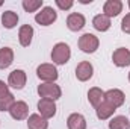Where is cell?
I'll list each match as a JSON object with an SVG mask.
<instances>
[{"label":"cell","instance_id":"24","mask_svg":"<svg viewBox=\"0 0 130 129\" xmlns=\"http://www.w3.org/2000/svg\"><path fill=\"white\" fill-rule=\"evenodd\" d=\"M42 6V0H23V8L26 12H36Z\"/></svg>","mask_w":130,"mask_h":129},{"label":"cell","instance_id":"20","mask_svg":"<svg viewBox=\"0 0 130 129\" xmlns=\"http://www.w3.org/2000/svg\"><path fill=\"white\" fill-rule=\"evenodd\" d=\"M88 100H89V103H91L94 108H97V106L101 105V102L104 100V91H101L97 87L91 88V90L88 91Z\"/></svg>","mask_w":130,"mask_h":129},{"label":"cell","instance_id":"30","mask_svg":"<svg viewBox=\"0 0 130 129\" xmlns=\"http://www.w3.org/2000/svg\"><path fill=\"white\" fill-rule=\"evenodd\" d=\"M2 3H3V2H0V6H2Z\"/></svg>","mask_w":130,"mask_h":129},{"label":"cell","instance_id":"17","mask_svg":"<svg viewBox=\"0 0 130 129\" xmlns=\"http://www.w3.org/2000/svg\"><path fill=\"white\" fill-rule=\"evenodd\" d=\"M117 109L112 106V105H109L106 100H103L101 102V105L95 108V112H97V117L100 120H107V119H110L112 115H113V112H115Z\"/></svg>","mask_w":130,"mask_h":129},{"label":"cell","instance_id":"8","mask_svg":"<svg viewBox=\"0 0 130 129\" xmlns=\"http://www.w3.org/2000/svg\"><path fill=\"white\" fill-rule=\"evenodd\" d=\"M38 111H39V115L44 117L45 120L55 117V114H56V105H55V100H50V99H41V100L38 102Z\"/></svg>","mask_w":130,"mask_h":129},{"label":"cell","instance_id":"11","mask_svg":"<svg viewBox=\"0 0 130 129\" xmlns=\"http://www.w3.org/2000/svg\"><path fill=\"white\" fill-rule=\"evenodd\" d=\"M26 81H27V76L23 70H14L12 73H9L8 84L15 90H23L26 85Z\"/></svg>","mask_w":130,"mask_h":129},{"label":"cell","instance_id":"15","mask_svg":"<svg viewBox=\"0 0 130 129\" xmlns=\"http://www.w3.org/2000/svg\"><path fill=\"white\" fill-rule=\"evenodd\" d=\"M67 126H68V129H86V120L82 114L74 112L68 117Z\"/></svg>","mask_w":130,"mask_h":129},{"label":"cell","instance_id":"18","mask_svg":"<svg viewBox=\"0 0 130 129\" xmlns=\"http://www.w3.org/2000/svg\"><path fill=\"white\" fill-rule=\"evenodd\" d=\"M27 128L29 129H47L48 128V122L41 117L39 114H30L27 119Z\"/></svg>","mask_w":130,"mask_h":129},{"label":"cell","instance_id":"29","mask_svg":"<svg viewBox=\"0 0 130 129\" xmlns=\"http://www.w3.org/2000/svg\"><path fill=\"white\" fill-rule=\"evenodd\" d=\"M129 81H130V73H129Z\"/></svg>","mask_w":130,"mask_h":129},{"label":"cell","instance_id":"28","mask_svg":"<svg viewBox=\"0 0 130 129\" xmlns=\"http://www.w3.org/2000/svg\"><path fill=\"white\" fill-rule=\"evenodd\" d=\"M129 8H130V0H129Z\"/></svg>","mask_w":130,"mask_h":129},{"label":"cell","instance_id":"12","mask_svg":"<svg viewBox=\"0 0 130 129\" xmlns=\"http://www.w3.org/2000/svg\"><path fill=\"white\" fill-rule=\"evenodd\" d=\"M112 61L117 67H127L130 65V50L126 47H120L112 53Z\"/></svg>","mask_w":130,"mask_h":129},{"label":"cell","instance_id":"9","mask_svg":"<svg viewBox=\"0 0 130 129\" xmlns=\"http://www.w3.org/2000/svg\"><path fill=\"white\" fill-rule=\"evenodd\" d=\"M104 100L117 109V108H120V106L124 103L126 96H124V93H123L121 90H118V88H112V90H109V91L104 93Z\"/></svg>","mask_w":130,"mask_h":129},{"label":"cell","instance_id":"3","mask_svg":"<svg viewBox=\"0 0 130 129\" xmlns=\"http://www.w3.org/2000/svg\"><path fill=\"white\" fill-rule=\"evenodd\" d=\"M100 46V41L92 33H83L79 38V49L85 53H94Z\"/></svg>","mask_w":130,"mask_h":129},{"label":"cell","instance_id":"4","mask_svg":"<svg viewBox=\"0 0 130 129\" xmlns=\"http://www.w3.org/2000/svg\"><path fill=\"white\" fill-rule=\"evenodd\" d=\"M36 76L45 82H55L58 79V70L53 64H41L36 68Z\"/></svg>","mask_w":130,"mask_h":129},{"label":"cell","instance_id":"2","mask_svg":"<svg viewBox=\"0 0 130 129\" xmlns=\"http://www.w3.org/2000/svg\"><path fill=\"white\" fill-rule=\"evenodd\" d=\"M38 94L41 99H50V100H56L62 96L61 87L56 85L55 82H45L38 85Z\"/></svg>","mask_w":130,"mask_h":129},{"label":"cell","instance_id":"13","mask_svg":"<svg viewBox=\"0 0 130 129\" xmlns=\"http://www.w3.org/2000/svg\"><path fill=\"white\" fill-rule=\"evenodd\" d=\"M85 23H86V20H85V17H83L82 14L73 12V14H70V15L67 17V26H68V29L73 31V32H77V31L83 29Z\"/></svg>","mask_w":130,"mask_h":129},{"label":"cell","instance_id":"14","mask_svg":"<svg viewBox=\"0 0 130 129\" xmlns=\"http://www.w3.org/2000/svg\"><path fill=\"white\" fill-rule=\"evenodd\" d=\"M121 11H123V2H120V0H107L103 6V12L109 18L120 15Z\"/></svg>","mask_w":130,"mask_h":129},{"label":"cell","instance_id":"23","mask_svg":"<svg viewBox=\"0 0 130 129\" xmlns=\"http://www.w3.org/2000/svg\"><path fill=\"white\" fill-rule=\"evenodd\" d=\"M109 129H130V123L127 120V117L117 115L109 122Z\"/></svg>","mask_w":130,"mask_h":129},{"label":"cell","instance_id":"6","mask_svg":"<svg viewBox=\"0 0 130 129\" xmlns=\"http://www.w3.org/2000/svg\"><path fill=\"white\" fill-rule=\"evenodd\" d=\"M14 102L15 99L12 96V93L9 91L8 85L3 81H0V111H9Z\"/></svg>","mask_w":130,"mask_h":129},{"label":"cell","instance_id":"16","mask_svg":"<svg viewBox=\"0 0 130 129\" xmlns=\"http://www.w3.org/2000/svg\"><path fill=\"white\" fill-rule=\"evenodd\" d=\"M32 36H33V28L29 24H24L20 28L18 31V40H20V44L23 47H27L30 43H32Z\"/></svg>","mask_w":130,"mask_h":129},{"label":"cell","instance_id":"25","mask_svg":"<svg viewBox=\"0 0 130 129\" xmlns=\"http://www.w3.org/2000/svg\"><path fill=\"white\" fill-rule=\"evenodd\" d=\"M121 31L126 33H130V12L123 18V21H121Z\"/></svg>","mask_w":130,"mask_h":129},{"label":"cell","instance_id":"7","mask_svg":"<svg viewBox=\"0 0 130 129\" xmlns=\"http://www.w3.org/2000/svg\"><path fill=\"white\" fill-rule=\"evenodd\" d=\"M9 114H11V117L14 120H24L29 115V106L23 100H15L14 105L9 109Z\"/></svg>","mask_w":130,"mask_h":129},{"label":"cell","instance_id":"5","mask_svg":"<svg viewBox=\"0 0 130 129\" xmlns=\"http://www.w3.org/2000/svg\"><path fill=\"white\" fill-rule=\"evenodd\" d=\"M56 18H58V14H56V11H55L53 8H50V6L42 8L41 12H38V14L35 15V21H36L38 24H41V26H50L53 21H56Z\"/></svg>","mask_w":130,"mask_h":129},{"label":"cell","instance_id":"21","mask_svg":"<svg viewBox=\"0 0 130 129\" xmlns=\"http://www.w3.org/2000/svg\"><path fill=\"white\" fill-rule=\"evenodd\" d=\"M18 23V15L14 12V11H5L2 14V24L6 28V29H12L15 28Z\"/></svg>","mask_w":130,"mask_h":129},{"label":"cell","instance_id":"19","mask_svg":"<svg viewBox=\"0 0 130 129\" xmlns=\"http://www.w3.org/2000/svg\"><path fill=\"white\" fill-rule=\"evenodd\" d=\"M14 62V50L11 47L0 49V68L5 70Z\"/></svg>","mask_w":130,"mask_h":129},{"label":"cell","instance_id":"1","mask_svg":"<svg viewBox=\"0 0 130 129\" xmlns=\"http://www.w3.org/2000/svg\"><path fill=\"white\" fill-rule=\"evenodd\" d=\"M70 56H71V50H70V46L65 43H58L52 50V61L58 65L67 64Z\"/></svg>","mask_w":130,"mask_h":129},{"label":"cell","instance_id":"26","mask_svg":"<svg viewBox=\"0 0 130 129\" xmlns=\"http://www.w3.org/2000/svg\"><path fill=\"white\" fill-rule=\"evenodd\" d=\"M56 5L61 8V9H64V11H67V9H70L71 6H73V2L71 0H56Z\"/></svg>","mask_w":130,"mask_h":129},{"label":"cell","instance_id":"22","mask_svg":"<svg viewBox=\"0 0 130 129\" xmlns=\"http://www.w3.org/2000/svg\"><path fill=\"white\" fill-rule=\"evenodd\" d=\"M92 26L100 31V32H106L109 28H110V18L106 17L104 14H100V15H95L94 20H92Z\"/></svg>","mask_w":130,"mask_h":129},{"label":"cell","instance_id":"10","mask_svg":"<svg viewBox=\"0 0 130 129\" xmlns=\"http://www.w3.org/2000/svg\"><path fill=\"white\" fill-rule=\"evenodd\" d=\"M92 73H94V67L91 62L88 61H82L79 62L77 67H76V78L82 82H86L92 78Z\"/></svg>","mask_w":130,"mask_h":129},{"label":"cell","instance_id":"27","mask_svg":"<svg viewBox=\"0 0 130 129\" xmlns=\"http://www.w3.org/2000/svg\"><path fill=\"white\" fill-rule=\"evenodd\" d=\"M80 3H83V5H88V3H92V0H80Z\"/></svg>","mask_w":130,"mask_h":129}]
</instances>
